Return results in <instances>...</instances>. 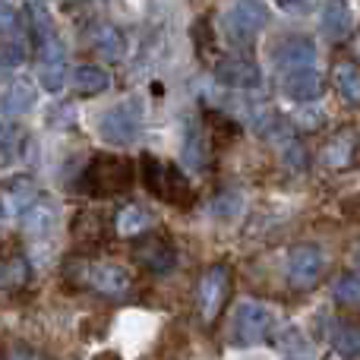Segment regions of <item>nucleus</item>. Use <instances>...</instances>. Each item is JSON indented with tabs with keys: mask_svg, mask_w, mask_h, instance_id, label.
I'll return each mask as SVG.
<instances>
[{
	"mask_svg": "<svg viewBox=\"0 0 360 360\" xmlns=\"http://www.w3.org/2000/svg\"><path fill=\"white\" fill-rule=\"evenodd\" d=\"M143 177L146 184H149V190L155 193L158 199H165V202L171 205H190L193 202V190H190V180H186L174 165L168 162H158V158L146 155V165H143Z\"/></svg>",
	"mask_w": 360,
	"mask_h": 360,
	"instance_id": "nucleus-1",
	"label": "nucleus"
},
{
	"mask_svg": "<svg viewBox=\"0 0 360 360\" xmlns=\"http://www.w3.org/2000/svg\"><path fill=\"white\" fill-rule=\"evenodd\" d=\"M275 316L272 307L259 304V300H240L234 310V342L237 345H259L272 338L275 332Z\"/></svg>",
	"mask_w": 360,
	"mask_h": 360,
	"instance_id": "nucleus-2",
	"label": "nucleus"
},
{
	"mask_svg": "<svg viewBox=\"0 0 360 360\" xmlns=\"http://www.w3.org/2000/svg\"><path fill=\"white\" fill-rule=\"evenodd\" d=\"M76 281L95 294H105V297H124L133 288V275L117 262H82Z\"/></svg>",
	"mask_w": 360,
	"mask_h": 360,
	"instance_id": "nucleus-3",
	"label": "nucleus"
},
{
	"mask_svg": "<svg viewBox=\"0 0 360 360\" xmlns=\"http://www.w3.org/2000/svg\"><path fill=\"white\" fill-rule=\"evenodd\" d=\"M269 25V6L266 0H234L224 10V32L234 41H253Z\"/></svg>",
	"mask_w": 360,
	"mask_h": 360,
	"instance_id": "nucleus-4",
	"label": "nucleus"
},
{
	"mask_svg": "<svg viewBox=\"0 0 360 360\" xmlns=\"http://www.w3.org/2000/svg\"><path fill=\"white\" fill-rule=\"evenodd\" d=\"M288 281L297 291H310L319 278L326 275V253L316 243H297V247L288 250Z\"/></svg>",
	"mask_w": 360,
	"mask_h": 360,
	"instance_id": "nucleus-5",
	"label": "nucleus"
},
{
	"mask_svg": "<svg viewBox=\"0 0 360 360\" xmlns=\"http://www.w3.org/2000/svg\"><path fill=\"white\" fill-rule=\"evenodd\" d=\"M139 133V108L133 101H120V105L108 108L98 117V136L111 146H130Z\"/></svg>",
	"mask_w": 360,
	"mask_h": 360,
	"instance_id": "nucleus-6",
	"label": "nucleus"
},
{
	"mask_svg": "<svg viewBox=\"0 0 360 360\" xmlns=\"http://www.w3.org/2000/svg\"><path fill=\"white\" fill-rule=\"evenodd\" d=\"M86 184L89 186H105L101 196L108 193H120L133 184V168L127 158H108V155H98L89 162L86 168Z\"/></svg>",
	"mask_w": 360,
	"mask_h": 360,
	"instance_id": "nucleus-7",
	"label": "nucleus"
},
{
	"mask_svg": "<svg viewBox=\"0 0 360 360\" xmlns=\"http://www.w3.org/2000/svg\"><path fill=\"white\" fill-rule=\"evenodd\" d=\"M29 29H32V38H35L38 60H41V57H67V44H63L54 16L48 13L44 4L29 6Z\"/></svg>",
	"mask_w": 360,
	"mask_h": 360,
	"instance_id": "nucleus-8",
	"label": "nucleus"
},
{
	"mask_svg": "<svg viewBox=\"0 0 360 360\" xmlns=\"http://www.w3.org/2000/svg\"><path fill=\"white\" fill-rule=\"evenodd\" d=\"M231 294V275L224 266H209L199 278V313L202 319H215L224 310V300Z\"/></svg>",
	"mask_w": 360,
	"mask_h": 360,
	"instance_id": "nucleus-9",
	"label": "nucleus"
},
{
	"mask_svg": "<svg viewBox=\"0 0 360 360\" xmlns=\"http://www.w3.org/2000/svg\"><path fill=\"white\" fill-rule=\"evenodd\" d=\"M212 73L224 89H237V92H250V89L262 86V70L253 60H243V57H224L212 67Z\"/></svg>",
	"mask_w": 360,
	"mask_h": 360,
	"instance_id": "nucleus-10",
	"label": "nucleus"
},
{
	"mask_svg": "<svg viewBox=\"0 0 360 360\" xmlns=\"http://www.w3.org/2000/svg\"><path fill=\"white\" fill-rule=\"evenodd\" d=\"M136 259L143 262L149 272L168 275V272H174V266H177V250L165 234H139Z\"/></svg>",
	"mask_w": 360,
	"mask_h": 360,
	"instance_id": "nucleus-11",
	"label": "nucleus"
},
{
	"mask_svg": "<svg viewBox=\"0 0 360 360\" xmlns=\"http://www.w3.org/2000/svg\"><path fill=\"white\" fill-rule=\"evenodd\" d=\"M319 57L316 41L307 35H288L275 44L272 51V60L278 63L281 70H297V67H313Z\"/></svg>",
	"mask_w": 360,
	"mask_h": 360,
	"instance_id": "nucleus-12",
	"label": "nucleus"
},
{
	"mask_svg": "<svg viewBox=\"0 0 360 360\" xmlns=\"http://www.w3.org/2000/svg\"><path fill=\"white\" fill-rule=\"evenodd\" d=\"M281 92H285L291 101L310 105V101L323 98L326 82H323V76H319L316 70L297 67V70H288V73H285V79H281Z\"/></svg>",
	"mask_w": 360,
	"mask_h": 360,
	"instance_id": "nucleus-13",
	"label": "nucleus"
},
{
	"mask_svg": "<svg viewBox=\"0 0 360 360\" xmlns=\"http://www.w3.org/2000/svg\"><path fill=\"white\" fill-rule=\"evenodd\" d=\"M38 105V86L32 79H13L0 92V114L4 117H22Z\"/></svg>",
	"mask_w": 360,
	"mask_h": 360,
	"instance_id": "nucleus-14",
	"label": "nucleus"
},
{
	"mask_svg": "<svg viewBox=\"0 0 360 360\" xmlns=\"http://www.w3.org/2000/svg\"><path fill=\"white\" fill-rule=\"evenodd\" d=\"M38 199V186L29 174H16V177H6L0 184V209L6 215H19L29 202Z\"/></svg>",
	"mask_w": 360,
	"mask_h": 360,
	"instance_id": "nucleus-15",
	"label": "nucleus"
},
{
	"mask_svg": "<svg viewBox=\"0 0 360 360\" xmlns=\"http://www.w3.org/2000/svg\"><path fill=\"white\" fill-rule=\"evenodd\" d=\"M351 25H354V13H351L348 0H326L323 13H319V29H323V35H329L332 41H342V38H348Z\"/></svg>",
	"mask_w": 360,
	"mask_h": 360,
	"instance_id": "nucleus-16",
	"label": "nucleus"
},
{
	"mask_svg": "<svg viewBox=\"0 0 360 360\" xmlns=\"http://www.w3.org/2000/svg\"><path fill=\"white\" fill-rule=\"evenodd\" d=\"M19 221H22V231L29 237H48L51 231L57 228V212H54V205L48 202V199H41L38 196L35 202H29L22 212H19Z\"/></svg>",
	"mask_w": 360,
	"mask_h": 360,
	"instance_id": "nucleus-17",
	"label": "nucleus"
},
{
	"mask_svg": "<svg viewBox=\"0 0 360 360\" xmlns=\"http://www.w3.org/2000/svg\"><path fill=\"white\" fill-rule=\"evenodd\" d=\"M70 86L79 95H86V98H95V95L111 89V73L105 67H98V63H82V67H76L70 73Z\"/></svg>",
	"mask_w": 360,
	"mask_h": 360,
	"instance_id": "nucleus-18",
	"label": "nucleus"
},
{
	"mask_svg": "<svg viewBox=\"0 0 360 360\" xmlns=\"http://www.w3.org/2000/svg\"><path fill=\"white\" fill-rule=\"evenodd\" d=\"M357 155V133L354 130H342L323 146L319 158H323L326 168H348Z\"/></svg>",
	"mask_w": 360,
	"mask_h": 360,
	"instance_id": "nucleus-19",
	"label": "nucleus"
},
{
	"mask_svg": "<svg viewBox=\"0 0 360 360\" xmlns=\"http://www.w3.org/2000/svg\"><path fill=\"white\" fill-rule=\"evenodd\" d=\"M92 44L95 51H98L101 57H108V60H124L127 57V35L120 25L114 22H98L92 29Z\"/></svg>",
	"mask_w": 360,
	"mask_h": 360,
	"instance_id": "nucleus-20",
	"label": "nucleus"
},
{
	"mask_svg": "<svg viewBox=\"0 0 360 360\" xmlns=\"http://www.w3.org/2000/svg\"><path fill=\"white\" fill-rule=\"evenodd\" d=\"M25 152V130L19 124L10 120H0V168H10L22 158Z\"/></svg>",
	"mask_w": 360,
	"mask_h": 360,
	"instance_id": "nucleus-21",
	"label": "nucleus"
},
{
	"mask_svg": "<svg viewBox=\"0 0 360 360\" xmlns=\"http://www.w3.org/2000/svg\"><path fill=\"white\" fill-rule=\"evenodd\" d=\"M149 228H152V215L143 205H124V209L117 212V221H114V231H117L120 237H139Z\"/></svg>",
	"mask_w": 360,
	"mask_h": 360,
	"instance_id": "nucleus-22",
	"label": "nucleus"
},
{
	"mask_svg": "<svg viewBox=\"0 0 360 360\" xmlns=\"http://www.w3.org/2000/svg\"><path fill=\"white\" fill-rule=\"evenodd\" d=\"M332 79H335V89L338 95H342L348 105H360V67L351 60L338 63L335 73H332Z\"/></svg>",
	"mask_w": 360,
	"mask_h": 360,
	"instance_id": "nucleus-23",
	"label": "nucleus"
},
{
	"mask_svg": "<svg viewBox=\"0 0 360 360\" xmlns=\"http://www.w3.org/2000/svg\"><path fill=\"white\" fill-rule=\"evenodd\" d=\"M70 79V70H67V57H41L38 63V82H41L48 92H60Z\"/></svg>",
	"mask_w": 360,
	"mask_h": 360,
	"instance_id": "nucleus-24",
	"label": "nucleus"
},
{
	"mask_svg": "<svg viewBox=\"0 0 360 360\" xmlns=\"http://www.w3.org/2000/svg\"><path fill=\"white\" fill-rule=\"evenodd\" d=\"M205 162H209L205 136L199 127H193V130H186V136H184V165L193 171H205Z\"/></svg>",
	"mask_w": 360,
	"mask_h": 360,
	"instance_id": "nucleus-25",
	"label": "nucleus"
},
{
	"mask_svg": "<svg viewBox=\"0 0 360 360\" xmlns=\"http://www.w3.org/2000/svg\"><path fill=\"white\" fill-rule=\"evenodd\" d=\"M332 297L338 307H360V275L348 272L332 285Z\"/></svg>",
	"mask_w": 360,
	"mask_h": 360,
	"instance_id": "nucleus-26",
	"label": "nucleus"
},
{
	"mask_svg": "<svg viewBox=\"0 0 360 360\" xmlns=\"http://www.w3.org/2000/svg\"><path fill=\"white\" fill-rule=\"evenodd\" d=\"M209 212L212 218H237L243 212V196L237 190H221L209 202Z\"/></svg>",
	"mask_w": 360,
	"mask_h": 360,
	"instance_id": "nucleus-27",
	"label": "nucleus"
},
{
	"mask_svg": "<svg viewBox=\"0 0 360 360\" xmlns=\"http://www.w3.org/2000/svg\"><path fill=\"white\" fill-rule=\"evenodd\" d=\"M25 63V48L19 41H4L0 44V82L10 79L19 67Z\"/></svg>",
	"mask_w": 360,
	"mask_h": 360,
	"instance_id": "nucleus-28",
	"label": "nucleus"
},
{
	"mask_svg": "<svg viewBox=\"0 0 360 360\" xmlns=\"http://www.w3.org/2000/svg\"><path fill=\"white\" fill-rule=\"evenodd\" d=\"M29 278L22 262H0V288H16Z\"/></svg>",
	"mask_w": 360,
	"mask_h": 360,
	"instance_id": "nucleus-29",
	"label": "nucleus"
},
{
	"mask_svg": "<svg viewBox=\"0 0 360 360\" xmlns=\"http://www.w3.org/2000/svg\"><path fill=\"white\" fill-rule=\"evenodd\" d=\"M19 25V10L10 4V0H0V29L13 32Z\"/></svg>",
	"mask_w": 360,
	"mask_h": 360,
	"instance_id": "nucleus-30",
	"label": "nucleus"
},
{
	"mask_svg": "<svg viewBox=\"0 0 360 360\" xmlns=\"http://www.w3.org/2000/svg\"><path fill=\"white\" fill-rule=\"evenodd\" d=\"M285 6V13H313L319 0H278Z\"/></svg>",
	"mask_w": 360,
	"mask_h": 360,
	"instance_id": "nucleus-31",
	"label": "nucleus"
},
{
	"mask_svg": "<svg viewBox=\"0 0 360 360\" xmlns=\"http://www.w3.org/2000/svg\"><path fill=\"white\" fill-rule=\"evenodd\" d=\"M351 262H354V266L360 269V243H357V247H354V256H351Z\"/></svg>",
	"mask_w": 360,
	"mask_h": 360,
	"instance_id": "nucleus-32",
	"label": "nucleus"
}]
</instances>
